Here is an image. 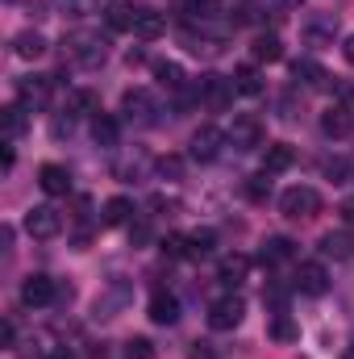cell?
Instances as JSON below:
<instances>
[{"label":"cell","mask_w":354,"mask_h":359,"mask_svg":"<svg viewBox=\"0 0 354 359\" xmlns=\"http://www.w3.org/2000/svg\"><path fill=\"white\" fill-rule=\"evenodd\" d=\"M63 55L76 63V67H100L104 59H108V38L104 34H96V29H76V34H67L63 38Z\"/></svg>","instance_id":"6da1fadb"},{"label":"cell","mask_w":354,"mask_h":359,"mask_svg":"<svg viewBox=\"0 0 354 359\" xmlns=\"http://www.w3.org/2000/svg\"><path fill=\"white\" fill-rule=\"evenodd\" d=\"M279 213L292 217V222H309L321 213V192L309 188V184H292L283 196H279Z\"/></svg>","instance_id":"7a4b0ae2"},{"label":"cell","mask_w":354,"mask_h":359,"mask_svg":"<svg viewBox=\"0 0 354 359\" xmlns=\"http://www.w3.org/2000/svg\"><path fill=\"white\" fill-rule=\"evenodd\" d=\"M225 138H229V147H238V151H259V147L267 142L263 117H259V113H238Z\"/></svg>","instance_id":"3957f363"},{"label":"cell","mask_w":354,"mask_h":359,"mask_svg":"<svg viewBox=\"0 0 354 359\" xmlns=\"http://www.w3.org/2000/svg\"><path fill=\"white\" fill-rule=\"evenodd\" d=\"M234 80H225V76H217V72H208V76H200V84H196V100L200 104H208L213 113H221V109H229L234 104Z\"/></svg>","instance_id":"277c9868"},{"label":"cell","mask_w":354,"mask_h":359,"mask_svg":"<svg viewBox=\"0 0 354 359\" xmlns=\"http://www.w3.org/2000/svg\"><path fill=\"white\" fill-rule=\"evenodd\" d=\"M121 113L125 121H138V126H155L159 121V100L150 88H129L121 96Z\"/></svg>","instance_id":"5b68a950"},{"label":"cell","mask_w":354,"mask_h":359,"mask_svg":"<svg viewBox=\"0 0 354 359\" xmlns=\"http://www.w3.org/2000/svg\"><path fill=\"white\" fill-rule=\"evenodd\" d=\"M59 230H63V217H59V209H50V205H34V209L25 213V234H29V238L46 243V238H55Z\"/></svg>","instance_id":"8992f818"},{"label":"cell","mask_w":354,"mask_h":359,"mask_svg":"<svg viewBox=\"0 0 354 359\" xmlns=\"http://www.w3.org/2000/svg\"><path fill=\"white\" fill-rule=\"evenodd\" d=\"M59 292H63V288H59L50 276H42V271H34V276H25V280H21V301H25L29 309H42V305H50Z\"/></svg>","instance_id":"52a82bcc"},{"label":"cell","mask_w":354,"mask_h":359,"mask_svg":"<svg viewBox=\"0 0 354 359\" xmlns=\"http://www.w3.org/2000/svg\"><path fill=\"white\" fill-rule=\"evenodd\" d=\"M292 284H296V292H304V297H325V292H330V271H325V264L309 259V264L296 268Z\"/></svg>","instance_id":"ba28073f"},{"label":"cell","mask_w":354,"mask_h":359,"mask_svg":"<svg viewBox=\"0 0 354 359\" xmlns=\"http://www.w3.org/2000/svg\"><path fill=\"white\" fill-rule=\"evenodd\" d=\"M242 318H246L242 297H217V301L208 305V326H213V330H234Z\"/></svg>","instance_id":"9c48e42d"},{"label":"cell","mask_w":354,"mask_h":359,"mask_svg":"<svg viewBox=\"0 0 354 359\" xmlns=\"http://www.w3.org/2000/svg\"><path fill=\"white\" fill-rule=\"evenodd\" d=\"M221 142H229L217 126H200L196 134H192V159H200V163H213L217 155H221Z\"/></svg>","instance_id":"30bf717a"},{"label":"cell","mask_w":354,"mask_h":359,"mask_svg":"<svg viewBox=\"0 0 354 359\" xmlns=\"http://www.w3.org/2000/svg\"><path fill=\"white\" fill-rule=\"evenodd\" d=\"M125 301H129V284H125V280H113V284L96 297V318H100V322L117 318V313L125 309Z\"/></svg>","instance_id":"8fae6325"},{"label":"cell","mask_w":354,"mask_h":359,"mask_svg":"<svg viewBox=\"0 0 354 359\" xmlns=\"http://www.w3.org/2000/svg\"><path fill=\"white\" fill-rule=\"evenodd\" d=\"M17 100H21V109H42L50 100V76H25V80H17Z\"/></svg>","instance_id":"7c38bea8"},{"label":"cell","mask_w":354,"mask_h":359,"mask_svg":"<svg viewBox=\"0 0 354 359\" xmlns=\"http://www.w3.org/2000/svg\"><path fill=\"white\" fill-rule=\"evenodd\" d=\"M38 184H42L46 196H67L71 192V172L63 163H42L38 168Z\"/></svg>","instance_id":"4fadbf2b"},{"label":"cell","mask_w":354,"mask_h":359,"mask_svg":"<svg viewBox=\"0 0 354 359\" xmlns=\"http://www.w3.org/2000/svg\"><path fill=\"white\" fill-rule=\"evenodd\" d=\"M321 130H325V138H346L354 130V113L346 104H330V109L321 113Z\"/></svg>","instance_id":"5bb4252c"},{"label":"cell","mask_w":354,"mask_h":359,"mask_svg":"<svg viewBox=\"0 0 354 359\" xmlns=\"http://www.w3.org/2000/svg\"><path fill=\"white\" fill-rule=\"evenodd\" d=\"M246 276H250V255H242V251H234V255H225V259L217 264V280L229 284V288H238Z\"/></svg>","instance_id":"9a60e30c"},{"label":"cell","mask_w":354,"mask_h":359,"mask_svg":"<svg viewBox=\"0 0 354 359\" xmlns=\"http://www.w3.org/2000/svg\"><path fill=\"white\" fill-rule=\"evenodd\" d=\"M63 113H67V117H100V96L92 88H71Z\"/></svg>","instance_id":"2e32d148"},{"label":"cell","mask_w":354,"mask_h":359,"mask_svg":"<svg viewBox=\"0 0 354 359\" xmlns=\"http://www.w3.org/2000/svg\"><path fill=\"white\" fill-rule=\"evenodd\" d=\"M163 29H167V17L159 13V8H134V34L138 38H163Z\"/></svg>","instance_id":"e0dca14e"},{"label":"cell","mask_w":354,"mask_h":359,"mask_svg":"<svg viewBox=\"0 0 354 359\" xmlns=\"http://www.w3.org/2000/svg\"><path fill=\"white\" fill-rule=\"evenodd\" d=\"M334 29H338L334 17H309V21L300 25V38H304L309 46H330V42H334Z\"/></svg>","instance_id":"ac0fdd59"},{"label":"cell","mask_w":354,"mask_h":359,"mask_svg":"<svg viewBox=\"0 0 354 359\" xmlns=\"http://www.w3.org/2000/svg\"><path fill=\"white\" fill-rule=\"evenodd\" d=\"M292 76H296L304 88H317V92L330 88V72H325L321 63H313V59H296V63H292Z\"/></svg>","instance_id":"d6986e66"},{"label":"cell","mask_w":354,"mask_h":359,"mask_svg":"<svg viewBox=\"0 0 354 359\" xmlns=\"http://www.w3.org/2000/svg\"><path fill=\"white\" fill-rule=\"evenodd\" d=\"M150 322H159V326H176L179 322L176 292H155V297H150Z\"/></svg>","instance_id":"ffe728a7"},{"label":"cell","mask_w":354,"mask_h":359,"mask_svg":"<svg viewBox=\"0 0 354 359\" xmlns=\"http://www.w3.org/2000/svg\"><path fill=\"white\" fill-rule=\"evenodd\" d=\"M321 255H325V259H354V238L346 230L321 234Z\"/></svg>","instance_id":"44dd1931"},{"label":"cell","mask_w":354,"mask_h":359,"mask_svg":"<svg viewBox=\"0 0 354 359\" xmlns=\"http://www.w3.org/2000/svg\"><path fill=\"white\" fill-rule=\"evenodd\" d=\"M292 163H296V151H292L288 142H271V147L263 151V172H267V176H275V172H288Z\"/></svg>","instance_id":"7402d4cb"},{"label":"cell","mask_w":354,"mask_h":359,"mask_svg":"<svg viewBox=\"0 0 354 359\" xmlns=\"http://www.w3.org/2000/svg\"><path fill=\"white\" fill-rule=\"evenodd\" d=\"M13 55H17V59H42V55H46V38H42L38 29H21V34L13 38Z\"/></svg>","instance_id":"603a6c76"},{"label":"cell","mask_w":354,"mask_h":359,"mask_svg":"<svg viewBox=\"0 0 354 359\" xmlns=\"http://www.w3.org/2000/svg\"><path fill=\"white\" fill-rule=\"evenodd\" d=\"M296 255V243L292 238H267L263 251H259V259H263L267 268H275V264H288Z\"/></svg>","instance_id":"cb8c5ba5"},{"label":"cell","mask_w":354,"mask_h":359,"mask_svg":"<svg viewBox=\"0 0 354 359\" xmlns=\"http://www.w3.org/2000/svg\"><path fill=\"white\" fill-rule=\"evenodd\" d=\"M183 243H187V255L183 259H208L213 247H217V234L213 230H192V234H183Z\"/></svg>","instance_id":"d4e9b609"},{"label":"cell","mask_w":354,"mask_h":359,"mask_svg":"<svg viewBox=\"0 0 354 359\" xmlns=\"http://www.w3.org/2000/svg\"><path fill=\"white\" fill-rule=\"evenodd\" d=\"M92 138H96V147L113 151V147H117V117H108V113L92 117Z\"/></svg>","instance_id":"484cf974"},{"label":"cell","mask_w":354,"mask_h":359,"mask_svg":"<svg viewBox=\"0 0 354 359\" xmlns=\"http://www.w3.org/2000/svg\"><path fill=\"white\" fill-rule=\"evenodd\" d=\"M129 217H134V201H129V196L104 201V226H125Z\"/></svg>","instance_id":"4316f807"},{"label":"cell","mask_w":354,"mask_h":359,"mask_svg":"<svg viewBox=\"0 0 354 359\" xmlns=\"http://www.w3.org/2000/svg\"><path fill=\"white\" fill-rule=\"evenodd\" d=\"M155 80H159L163 88L179 92L183 88V67H179L176 59H159V63H155Z\"/></svg>","instance_id":"83f0119b"},{"label":"cell","mask_w":354,"mask_h":359,"mask_svg":"<svg viewBox=\"0 0 354 359\" xmlns=\"http://www.w3.org/2000/svg\"><path fill=\"white\" fill-rule=\"evenodd\" d=\"M0 121H4V142H17V138L25 134V109H21V104H8V109L0 113Z\"/></svg>","instance_id":"f1b7e54d"},{"label":"cell","mask_w":354,"mask_h":359,"mask_svg":"<svg viewBox=\"0 0 354 359\" xmlns=\"http://www.w3.org/2000/svg\"><path fill=\"white\" fill-rule=\"evenodd\" d=\"M229 80H234V88L242 92V96H259V92H263V76H259L250 63H246V67H238Z\"/></svg>","instance_id":"f546056e"},{"label":"cell","mask_w":354,"mask_h":359,"mask_svg":"<svg viewBox=\"0 0 354 359\" xmlns=\"http://www.w3.org/2000/svg\"><path fill=\"white\" fill-rule=\"evenodd\" d=\"M255 59H259V63H279V59H283V42H279L275 34H259V38H255Z\"/></svg>","instance_id":"4dcf8cb0"},{"label":"cell","mask_w":354,"mask_h":359,"mask_svg":"<svg viewBox=\"0 0 354 359\" xmlns=\"http://www.w3.org/2000/svg\"><path fill=\"white\" fill-rule=\"evenodd\" d=\"M183 42H187V50H192V55H208V59H213V55H221V34H187Z\"/></svg>","instance_id":"1f68e13d"},{"label":"cell","mask_w":354,"mask_h":359,"mask_svg":"<svg viewBox=\"0 0 354 359\" xmlns=\"http://www.w3.org/2000/svg\"><path fill=\"white\" fill-rule=\"evenodd\" d=\"M271 339L288 347V343H296V339H300V326H296L288 313H275V318H271Z\"/></svg>","instance_id":"d6a6232c"},{"label":"cell","mask_w":354,"mask_h":359,"mask_svg":"<svg viewBox=\"0 0 354 359\" xmlns=\"http://www.w3.org/2000/svg\"><path fill=\"white\" fill-rule=\"evenodd\" d=\"M104 21H108V29H117V34H134V8H125V4H113V8H104Z\"/></svg>","instance_id":"836d02e7"},{"label":"cell","mask_w":354,"mask_h":359,"mask_svg":"<svg viewBox=\"0 0 354 359\" xmlns=\"http://www.w3.org/2000/svg\"><path fill=\"white\" fill-rule=\"evenodd\" d=\"M321 172H325V180H334V184H351V159H321Z\"/></svg>","instance_id":"e575fe53"},{"label":"cell","mask_w":354,"mask_h":359,"mask_svg":"<svg viewBox=\"0 0 354 359\" xmlns=\"http://www.w3.org/2000/svg\"><path fill=\"white\" fill-rule=\"evenodd\" d=\"M155 172L163 180H183V159L179 155H163V159H155Z\"/></svg>","instance_id":"d590c367"},{"label":"cell","mask_w":354,"mask_h":359,"mask_svg":"<svg viewBox=\"0 0 354 359\" xmlns=\"http://www.w3.org/2000/svg\"><path fill=\"white\" fill-rule=\"evenodd\" d=\"M59 8H63L67 17H92V13L100 8V0H59Z\"/></svg>","instance_id":"8d00e7d4"},{"label":"cell","mask_w":354,"mask_h":359,"mask_svg":"<svg viewBox=\"0 0 354 359\" xmlns=\"http://www.w3.org/2000/svg\"><path fill=\"white\" fill-rule=\"evenodd\" d=\"M125 359H155V343L150 339H129L125 343Z\"/></svg>","instance_id":"74e56055"},{"label":"cell","mask_w":354,"mask_h":359,"mask_svg":"<svg viewBox=\"0 0 354 359\" xmlns=\"http://www.w3.org/2000/svg\"><path fill=\"white\" fill-rule=\"evenodd\" d=\"M267 192H271V180H267V172H263V176H250V180H246V196H250V201H267Z\"/></svg>","instance_id":"f35d334b"},{"label":"cell","mask_w":354,"mask_h":359,"mask_svg":"<svg viewBox=\"0 0 354 359\" xmlns=\"http://www.w3.org/2000/svg\"><path fill=\"white\" fill-rule=\"evenodd\" d=\"M163 255H171V259H183V255H187L183 234H167V238H163Z\"/></svg>","instance_id":"ab89813d"},{"label":"cell","mask_w":354,"mask_h":359,"mask_svg":"<svg viewBox=\"0 0 354 359\" xmlns=\"http://www.w3.org/2000/svg\"><path fill=\"white\" fill-rule=\"evenodd\" d=\"M217 8H221V0H187V13H192V17H200V21H204V17H213Z\"/></svg>","instance_id":"60d3db41"},{"label":"cell","mask_w":354,"mask_h":359,"mask_svg":"<svg viewBox=\"0 0 354 359\" xmlns=\"http://www.w3.org/2000/svg\"><path fill=\"white\" fill-rule=\"evenodd\" d=\"M338 213H342L346 230H354V196H346V201H342V209H338Z\"/></svg>","instance_id":"b9f144b4"},{"label":"cell","mask_w":354,"mask_h":359,"mask_svg":"<svg viewBox=\"0 0 354 359\" xmlns=\"http://www.w3.org/2000/svg\"><path fill=\"white\" fill-rule=\"evenodd\" d=\"M13 339H17L13 322H0V347H13Z\"/></svg>","instance_id":"7bdbcfd3"},{"label":"cell","mask_w":354,"mask_h":359,"mask_svg":"<svg viewBox=\"0 0 354 359\" xmlns=\"http://www.w3.org/2000/svg\"><path fill=\"white\" fill-rule=\"evenodd\" d=\"M46 359H80V355H76L71 347H50V351H46Z\"/></svg>","instance_id":"ee69618b"},{"label":"cell","mask_w":354,"mask_h":359,"mask_svg":"<svg viewBox=\"0 0 354 359\" xmlns=\"http://www.w3.org/2000/svg\"><path fill=\"white\" fill-rule=\"evenodd\" d=\"M192 359H213V347L208 343H192Z\"/></svg>","instance_id":"f6af8a7d"},{"label":"cell","mask_w":354,"mask_h":359,"mask_svg":"<svg viewBox=\"0 0 354 359\" xmlns=\"http://www.w3.org/2000/svg\"><path fill=\"white\" fill-rule=\"evenodd\" d=\"M342 59H346V63L354 67V34L346 38V42H342Z\"/></svg>","instance_id":"bcb514c9"},{"label":"cell","mask_w":354,"mask_h":359,"mask_svg":"<svg viewBox=\"0 0 354 359\" xmlns=\"http://www.w3.org/2000/svg\"><path fill=\"white\" fill-rule=\"evenodd\" d=\"M271 4H275V8H300L304 0H271Z\"/></svg>","instance_id":"7dc6e473"},{"label":"cell","mask_w":354,"mask_h":359,"mask_svg":"<svg viewBox=\"0 0 354 359\" xmlns=\"http://www.w3.org/2000/svg\"><path fill=\"white\" fill-rule=\"evenodd\" d=\"M342 104H346V109L354 113V88H346V96H342Z\"/></svg>","instance_id":"c3c4849f"},{"label":"cell","mask_w":354,"mask_h":359,"mask_svg":"<svg viewBox=\"0 0 354 359\" xmlns=\"http://www.w3.org/2000/svg\"><path fill=\"white\" fill-rule=\"evenodd\" d=\"M346 359H354V343H351V351H346Z\"/></svg>","instance_id":"681fc988"},{"label":"cell","mask_w":354,"mask_h":359,"mask_svg":"<svg viewBox=\"0 0 354 359\" xmlns=\"http://www.w3.org/2000/svg\"><path fill=\"white\" fill-rule=\"evenodd\" d=\"M351 180H354V159H351Z\"/></svg>","instance_id":"f907efd6"}]
</instances>
